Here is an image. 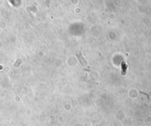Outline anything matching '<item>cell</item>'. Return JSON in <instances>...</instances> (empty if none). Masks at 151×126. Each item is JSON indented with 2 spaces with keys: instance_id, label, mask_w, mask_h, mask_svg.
<instances>
[{
  "instance_id": "1",
  "label": "cell",
  "mask_w": 151,
  "mask_h": 126,
  "mask_svg": "<svg viewBox=\"0 0 151 126\" xmlns=\"http://www.w3.org/2000/svg\"><path fill=\"white\" fill-rule=\"evenodd\" d=\"M127 69H128V66L125 62L122 63V74L123 75H125L127 72Z\"/></svg>"
}]
</instances>
